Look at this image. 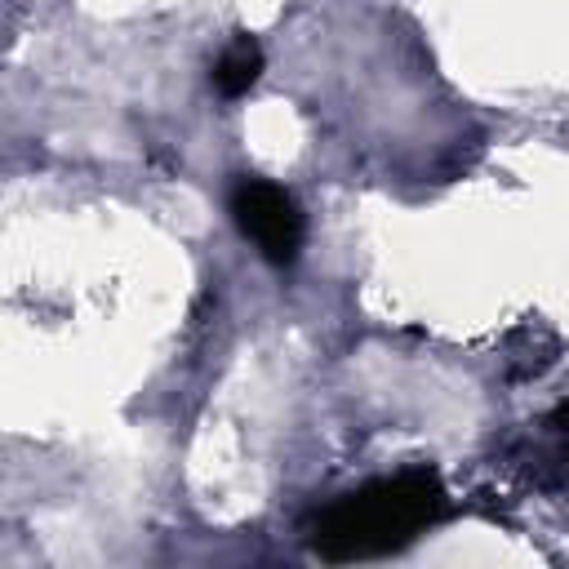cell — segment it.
<instances>
[{
    "instance_id": "1",
    "label": "cell",
    "mask_w": 569,
    "mask_h": 569,
    "mask_svg": "<svg viewBox=\"0 0 569 569\" xmlns=\"http://www.w3.org/2000/svg\"><path fill=\"white\" fill-rule=\"evenodd\" d=\"M445 511L436 471H400L329 502L311 525V547L325 560H365L405 547Z\"/></svg>"
},
{
    "instance_id": "2",
    "label": "cell",
    "mask_w": 569,
    "mask_h": 569,
    "mask_svg": "<svg viewBox=\"0 0 569 569\" xmlns=\"http://www.w3.org/2000/svg\"><path fill=\"white\" fill-rule=\"evenodd\" d=\"M231 213L236 227L258 244V253L276 267H289L302 249V213L289 200L284 187L267 178H240L231 191Z\"/></svg>"
},
{
    "instance_id": "3",
    "label": "cell",
    "mask_w": 569,
    "mask_h": 569,
    "mask_svg": "<svg viewBox=\"0 0 569 569\" xmlns=\"http://www.w3.org/2000/svg\"><path fill=\"white\" fill-rule=\"evenodd\" d=\"M258 76H262V44L240 31V36L218 53V62H213V89H218L222 98H240V93L253 89Z\"/></svg>"
},
{
    "instance_id": "4",
    "label": "cell",
    "mask_w": 569,
    "mask_h": 569,
    "mask_svg": "<svg viewBox=\"0 0 569 569\" xmlns=\"http://www.w3.org/2000/svg\"><path fill=\"white\" fill-rule=\"evenodd\" d=\"M551 422H556V427H569V400H565V405L551 413Z\"/></svg>"
}]
</instances>
